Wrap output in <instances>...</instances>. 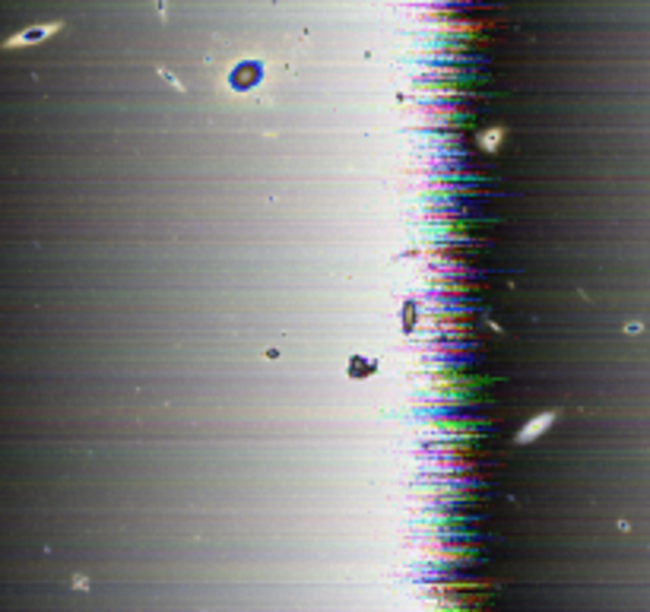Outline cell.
I'll return each mask as SVG.
<instances>
[{
    "mask_svg": "<svg viewBox=\"0 0 650 612\" xmlns=\"http://www.w3.org/2000/svg\"><path fill=\"white\" fill-rule=\"evenodd\" d=\"M48 32H54V26H51V29H29V32H23L19 38H13L10 45H26V42H38V38H45Z\"/></svg>",
    "mask_w": 650,
    "mask_h": 612,
    "instance_id": "6da1fadb",
    "label": "cell"
}]
</instances>
